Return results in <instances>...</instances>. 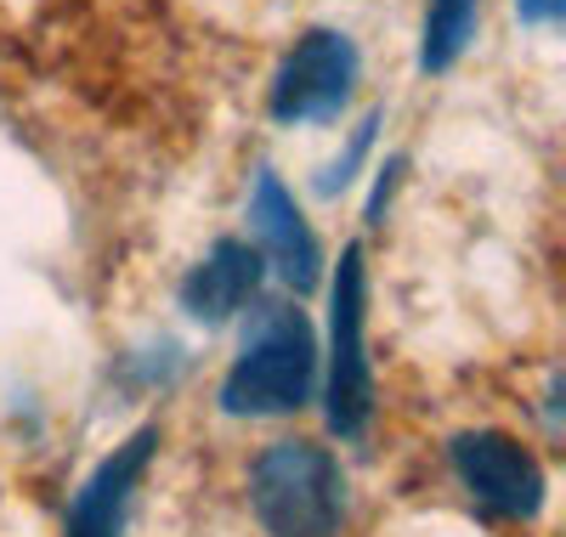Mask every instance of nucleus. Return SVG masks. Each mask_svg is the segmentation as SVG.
Instances as JSON below:
<instances>
[{
  "mask_svg": "<svg viewBox=\"0 0 566 537\" xmlns=\"http://www.w3.org/2000/svg\"><path fill=\"white\" fill-rule=\"evenodd\" d=\"M317 385V339L312 323L295 306H255L239 362L221 379V408L232 419H266V413H295L312 402Z\"/></svg>",
  "mask_w": 566,
  "mask_h": 537,
  "instance_id": "f257e3e1",
  "label": "nucleus"
},
{
  "mask_svg": "<svg viewBox=\"0 0 566 537\" xmlns=\"http://www.w3.org/2000/svg\"><path fill=\"white\" fill-rule=\"evenodd\" d=\"M250 504L266 537H335L346 515V475L317 442H272L250 470Z\"/></svg>",
  "mask_w": 566,
  "mask_h": 537,
  "instance_id": "f03ea898",
  "label": "nucleus"
},
{
  "mask_svg": "<svg viewBox=\"0 0 566 537\" xmlns=\"http://www.w3.org/2000/svg\"><path fill=\"white\" fill-rule=\"evenodd\" d=\"M363 312H368V272L363 250L346 243L340 272L328 288V385H323V413L335 435H363L374 413V368L363 346Z\"/></svg>",
  "mask_w": 566,
  "mask_h": 537,
  "instance_id": "7ed1b4c3",
  "label": "nucleus"
},
{
  "mask_svg": "<svg viewBox=\"0 0 566 537\" xmlns=\"http://www.w3.org/2000/svg\"><path fill=\"white\" fill-rule=\"evenodd\" d=\"M363 74V57L352 34L340 29H306L295 40V52L277 63L272 74V96L266 108L277 125H328L340 119V108L352 103V85Z\"/></svg>",
  "mask_w": 566,
  "mask_h": 537,
  "instance_id": "20e7f679",
  "label": "nucleus"
},
{
  "mask_svg": "<svg viewBox=\"0 0 566 537\" xmlns=\"http://www.w3.org/2000/svg\"><path fill=\"white\" fill-rule=\"evenodd\" d=\"M448 459H453L459 481L493 515L533 520L544 509V470H538V459L522 442H510L504 430H464V435H453Z\"/></svg>",
  "mask_w": 566,
  "mask_h": 537,
  "instance_id": "39448f33",
  "label": "nucleus"
},
{
  "mask_svg": "<svg viewBox=\"0 0 566 537\" xmlns=\"http://www.w3.org/2000/svg\"><path fill=\"white\" fill-rule=\"evenodd\" d=\"M154 448H159V424H142L130 442H119L80 481V493L69 498V515H63V531L69 537H125V515H130L142 475L154 464Z\"/></svg>",
  "mask_w": 566,
  "mask_h": 537,
  "instance_id": "423d86ee",
  "label": "nucleus"
},
{
  "mask_svg": "<svg viewBox=\"0 0 566 537\" xmlns=\"http://www.w3.org/2000/svg\"><path fill=\"white\" fill-rule=\"evenodd\" d=\"M250 238H255V255L295 288V295H312L323 283V250L306 227V215L295 210L290 187H283L272 170L255 176V192H250Z\"/></svg>",
  "mask_w": 566,
  "mask_h": 537,
  "instance_id": "0eeeda50",
  "label": "nucleus"
},
{
  "mask_svg": "<svg viewBox=\"0 0 566 537\" xmlns=\"http://www.w3.org/2000/svg\"><path fill=\"white\" fill-rule=\"evenodd\" d=\"M261 272H266V261L255 255V243L221 238L216 250L181 277V312L193 323H205V328H221L227 317H239L255 301Z\"/></svg>",
  "mask_w": 566,
  "mask_h": 537,
  "instance_id": "6e6552de",
  "label": "nucleus"
},
{
  "mask_svg": "<svg viewBox=\"0 0 566 537\" xmlns=\"http://www.w3.org/2000/svg\"><path fill=\"white\" fill-rule=\"evenodd\" d=\"M476 18H482L476 0H431V12H424V40H419V69L448 74L464 57V45L476 40Z\"/></svg>",
  "mask_w": 566,
  "mask_h": 537,
  "instance_id": "1a4fd4ad",
  "label": "nucleus"
},
{
  "mask_svg": "<svg viewBox=\"0 0 566 537\" xmlns=\"http://www.w3.org/2000/svg\"><path fill=\"white\" fill-rule=\"evenodd\" d=\"M374 130H380V114H368L357 130H352V141H346V154L335 159V165H328L323 176H317V192H323V199H335V192L357 176V165H363V154L374 148Z\"/></svg>",
  "mask_w": 566,
  "mask_h": 537,
  "instance_id": "9d476101",
  "label": "nucleus"
},
{
  "mask_svg": "<svg viewBox=\"0 0 566 537\" xmlns=\"http://www.w3.org/2000/svg\"><path fill=\"white\" fill-rule=\"evenodd\" d=\"M566 12V0H515V18L522 23H555Z\"/></svg>",
  "mask_w": 566,
  "mask_h": 537,
  "instance_id": "9b49d317",
  "label": "nucleus"
}]
</instances>
